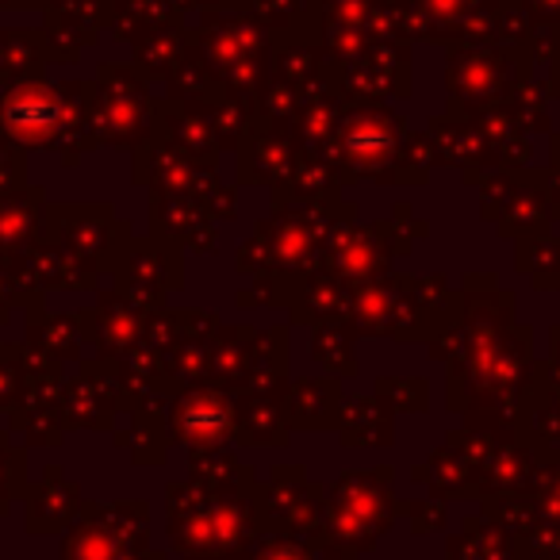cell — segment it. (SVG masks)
<instances>
[{
	"mask_svg": "<svg viewBox=\"0 0 560 560\" xmlns=\"http://www.w3.org/2000/svg\"><path fill=\"white\" fill-rule=\"evenodd\" d=\"M450 560H511V552L499 537H465L450 545Z\"/></svg>",
	"mask_w": 560,
	"mask_h": 560,
	"instance_id": "7a4b0ae2",
	"label": "cell"
},
{
	"mask_svg": "<svg viewBox=\"0 0 560 560\" xmlns=\"http://www.w3.org/2000/svg\"><path fill=\"white\" fill-rule=\"evenodd\" d=\"M246 560H353V552H346L342 545H327V549H315L296 537H277V541H265L261 549H254Z\"/></svg>",
	"mask_w": 560,
	"mask_h": 560,
	"instance_id": "6da1fadb",
	"label": "cell"
}]
</instances>
